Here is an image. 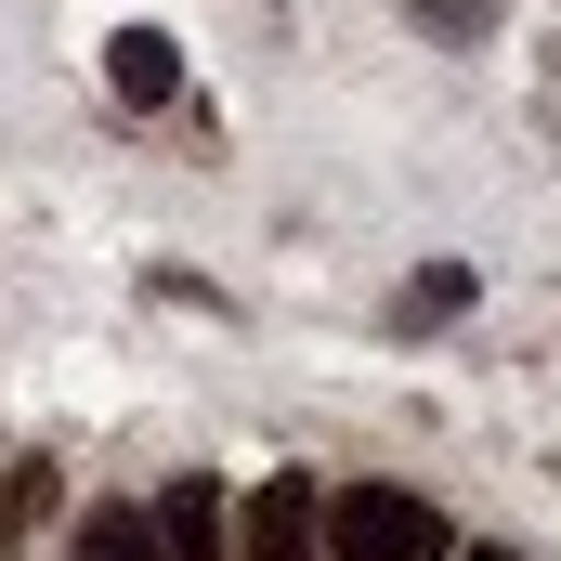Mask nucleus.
<instances>
[{"label":"nucleus","mask_w":561,"mask_h":561,"mask_svg":"<svg viewBox=\"0 0 561 561\" xmlns=\"http://www.w3.org/2000/svg\"><path fill=\"white\" fill-rule=\"evenodd\" d=\"M444 549H457V523L431 510L419 483H353L327 510V561H444Z\"/></svg>","instance_id":"obj_1"},{"label":"nucleus","mask_w":561,"mask_h":561,"mask_svg":"<svg viewBox=\"0 0 561 561\" xmlns=\"http://www.w3.org/2000/svg\"><path fill=\"white\" fill-rule=\"evenodd\" d=\"M236 549L249 561H327V496H313L300 470H275V483L236 510Z\"/></svg>","instance_id":"obj_2"},{"label":"nucleus","mask_w":561,"mask_h":561,"mask_svg":"<svg viewBox=\"0 0 561 561\" xmlns=\"http://www.w3.org/2000/svg\"><path fill=\"white\" fill-rule=\"evenodd\" d=\"M157 561H236V496H222L209 470H183V483L157 496Z\"/></svg>","instance_id":"obj_3"},{"label":"nucleus","mask_w":561,"mask_h":561,"mask_svg":"<svg viewBox=\"0 0 561 561\" xmlns=\"http://www.w3.org/2000/svg\"><path fill=\"white\" fill-rule=\"evenodd\" d=\"M105 79H118L131 105H170V92H183V53H170L157 26H118V39H105Z\"/></svg>","instance_id":"obj_4"},{"label":"nucleus","mask_w":561,"mask_h":561,"mask_svg":"<svg viewBox=\"0 0 561 561\" xmlns=\"http://www.w3.org/2000/svg\"><path fill=\"white\" fill-rule=\"evenodd\" d=\"M79 561H157V523L144 510H92L79 523Z\"/></svg>","instance_id":"obj_5"},{"label":"nucleus","mask_w":561,"mask_h":561,"mask_svg":"<svg viewBox=\"0 0 561 561\" xmlns=\"http://www.w3.org/2000/svg\"><path fill=\"white\" fill-rule=\"evenodd\" d=\"M26 523H53V457H13V483H0V536H26Z\"/></svg>","instance_id":"obj_6"},{"label":"nucleus","mask_w":561,"mask_h":561,"mask_svg":"<svg viewBox=\"0 0 561 561\" xmlns=\"http://www.w3.org/2000/svg\"><path fill=\"white\" fill-rule=\"evenodd\" d=\"M444 313H470V275H419L405 287V327H444Z\"/></svg>","instance_id":"obj_7"},{"label":"nucleus","mask_w":561,"mask_h":561,"mask_svg":"<svg viewBox=\"0 0 561 561\" xmlns=\"http://www.w3.org/2000/svg\"><path fill=\"white\" fill-rule=\"evenodd\" d=\"M419 26H431V39H483V26H496V0H419Z\"/></svg>","instance_id":"obj_8"}]
</instances>
